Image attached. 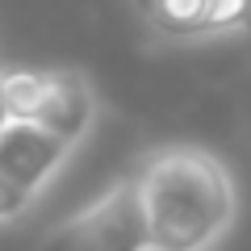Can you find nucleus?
I'll list each match as a JSON object with an SVG mask.
<instances>
[{
    "label": "nucleus",
    "mask_w": 251,
    "mask_h": 251,
    "mask_svg": "<svg viewBox=\"0 0 251 251\" xmlns=\"http://www.w3.org/2000/svg\"><path fill=\"white\" fill-rule=\"evenodd\" d=\"M42 251H155L134 176L109 184L84 209L54 222Z\"/></svg>",
    "instance_id": "3"
},
{
    "label": "nucleus",
    "mask_w": 251,
    "mask_h": 251,
    "mask_svg": "<svg viewBox=\"0 0 251 251\" xmlns=\"http://www.w3.org/2000/svg\"><path fill=\"white\" fill-rule=\"evenodd\" d=\"M29 205H34V197H29L25 188H17L13 180H4V176H0V226H4V222H13V218H21Z\"/></svg>",
    "instance_id": "7"
},
{
    "label": "nucleus",
    "mask_w": 251,
    "mask_h": 251,
    "mask_svg": "<svg viewBox=\"0 0 251 251\" xmlns=\"http://www.w3.org/2000/svg\"><path fill=\"white\" fill-rule=\"evenodd\" d=\"M155 251H214L239 218L234 176L205 147H163L134 172Z\"/></svg>",
    "instance_id": "1"
},
{
    "label": "nucleus",
    "mask_w": 251,
    "mask_h": 251,
    "mask_svg": "<svg viewBox=\"0 0 251 251\" xmlns=\"http://www.w3.org/2000/svg\"><path fill=\"white\" fill-rule=\"evenodd\" d=\"M0 92L13 122H34L63 143H80L97 117V92L80 72H42V67H4Z\"/></svg>",
    "instance_id": "2"
},
{
    "label": "nucleus",
    "mask_w": 251,
    "mask_h": 251,
    "mask_svg": "<svg viewBox=\"0 0 251 251\" xmlns=\"http://www.w3.org/2000/svg\"><path fill=\"white\" fill-rule=\"evenodd\" d=\"M0 72H4V67H0ZM9 122H13V113H9V105H4V92H0V134L9 130Z\"/></svg>",
    "instance_id": "8"
},
{
    "label": "nucleus",
    "mask_w": 251,
    "mask_h": 251,
    "mask_svg": "<svg viewBox=\"0 0 251 251\" xmlns=\"http://www.w3.org/2000/svg\"><path fill=\"white\" fill-rule=\"evenodd\" d=\"M138 13L159 38L172 42L209 38V0H138Z\"/></svg>",
    "instance_id": "5"
},
{
    "label": "nucleus",
    "mask_w": 251,
    "mask_h": 251,
    "mask_svg": "<svg viewBox=\"0 0 251 251\" xmlns=\"http://www.w3.org/2000/svg\"><path fill=\"white\" fill-rule=\"evenodd\" d=\"M72 151H75L72 143H63L59 134H50L34 122H9V130L0 134V176L25 188L29 197H38L63 172Z\"/></svg>",
    "instance_id": "4"
},
{
    "label": "nucleus",
    "mask_w": 251,
    "mask_h": 251,
    "mask_svg": "<svg viewBox=\"0 0 251 251\" xmlns=\"http://www.w3.org/2000/svg\"><path fill=\"white\" fill-rule=\"evenodd\" d=\"M251 29V0H209V38H230Z\"/></svg>",
    "instance_id": "6"
}]
</instances>
